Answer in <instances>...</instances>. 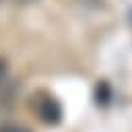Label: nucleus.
Returning <instances> with one entry per match:
<instances>
[{
	"label": "nucleus",
	"mask_w": 132,
	"mask_h": 132,
	"mask_svg": "<svg viewBox=\"0 0 132 132\" xmlns=\"http://www.w3.org/2000/svg\"><path fill=\"white\" fill-rule=\"evenodd\" d=\"M31 109H33V113H35L43 124H47V126H56V124H60V120H62V105H60V101H58L52 93H47V91H37V93H33V97H31Z\"/></svg>",
	"instance_id": "1"
},
{
	"label": "nucleus",
	"mask_w": 132,
	"mask_h": 132,
	"mask_svg": "<svg viewBox=\"0 0 132 132\" xmlns=\"http://www.w3.org/2000/svg\"><path fill=\"white\" fill-rule=\"evenodd\" d=\"M95 97H97V101L103 103V105L111 99V91H109V85H107L105 80H99V85H97V95H95Z\"/></svg>",
	"instance_id": "2"
},
{
	"label": "nucleus",
	"mask_w": 132,
	"mask_h": 132,
	"mask_svg": "<svg viewBox=\"0 0 132 132\" xmlns=\"http://www.w3.org/2000/svg\"><path fill=\"white\" fill-rule=\"evenodd\" d=\"M0 132H31V130L25 128V126H21V124L6 122V124H0Z\"/></svg>",
	"instance_id": "3"
},
{
	"label": "nucleus",
	"mask_w": 132,
	"mask_h": 132,
	"mask_svg": "<svg viewBox=\"0 0 132 132\" xmlns=\"http://www.w3.org/2000/svg\"><path fill=\"white\" fill-rule=\"evenodd\" d=\"M6 70H8L6 60H4V58H0V85H2V82H4V78H6Z\"/></svg>",
	"instance_id": "4"
},
{
	"label": "nucleus",
	"mask_w": 132,
	"mask_h": 132,
	"mask_svg": "<svg viewBox=\"0 0 132 132\" xmlns=\"http://www.w3.org/2000/svg\"><path fill=\"white\" fill-rule=\"evenodd\" d=\"M14 4H31V2H35V0H12Z\"/></svg>",
	"instance_id": "5"
}]
</instances>
